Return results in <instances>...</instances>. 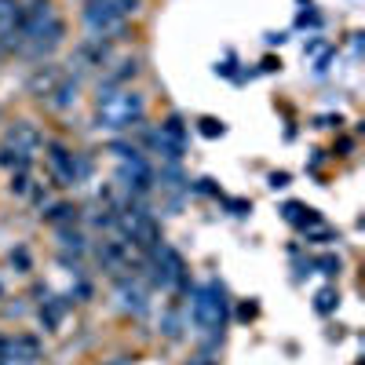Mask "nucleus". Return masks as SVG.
<instances>
[{
	"label": "nucleus",
	"instance_id": "obj_1",
	"mask_svg": "<svg viewBox=\"0 0 365 365\" xmlns=\"http://www.w3.org/2000/svg\"><path fill=\"white\" fill-rule=\"evenodd\" d=\"M143 117H146V96L139 88H117L110 96L96 99V120L106 132L135 128V125H143Z\"/></svg>",
	"mask_w": 365,
	"mask_h": 365
},
{
	"label": "nucleus",
	"instance_id": "obj_2",
	"mask_svg": "<svg viewBox=\"0 0 365 365\" xmlns=\"http://www.w3.org/2000/svg\"><path fill=\"white\" fill-rule=\"evenodd\" d=\"M44 358L41 351V340L29 336V332H19V336H8V365L19 361V365H37Z\"/></svg>",
	"mask_w": 365,
	"mask_h": 365
},
{
	"label": "nucleus",
	"instance_id": "obj_3",
	"mask_svg": "<svg viewBox=\"0 0 365 365\" xmlns=\"http://www.w3.org/2000/svg\"><path fill=\"white\" fill-rule=\"evenodd\" d=\"M41 143H44V139H41V132H37L34 125H29V120H19V125L8 132V146H15L22 158H34V150H37Z\"/></svg>",
	"mask_w": 365,
	"mask_h": 365
},
{
	"label": "nucleus",
	"instance_id": "obj_4",
	"mask_svg": "<svg viewBox=\"0 0 365 365\" xmlns=\"http://www.w3.org/2000/svg\"><path fill=\"white\" fill-rule=\"evenodd\" d=\"M285 220L292 223V227H299V230H314V227H322V216L314 208H307V205H299V201H289L285 208Z\"/></svg>",
	"mask_w": 365,
	"mask_h": 365
},
{
	"label": "nucleus",
	"instance_id": "obj_5",
	"mask_svg": "<svg viewBox=\"0 0 365 365\" xmlns=\"http://www.w3.org/2000/svg\"><path fill=\"white\" fill-rule=\"evenodd\" d=\"M77 91H81V84H77L73 77L55 81V88L48 91V96H51V106H55V110H70V106L77 103Z\"/></svg>",
	"mask_w": 365,
	"mask_h": 365
},
{
	"label": "nucleus",
	"instance_id": "obj_6",
	"mask_svg": "<svg viewBox=\"0 0 365 365\" xmlns=\"http://www.w3.org/2000/svg\"><path fill=\"white\" fill-rule=\"evenodd\" d=\"M77 205H70V201H58V205H51L48 212H44V223H51V227H58V223H77Z\"/></svg>",
	"mask_w": 365,
	"mask_h": 365
},
{
	"label": "nucleus",
	"instance_id": "obj_7",
	"mask_svg": "<svg viewBox=\"0 0 365 365\" xmlns=\"http://www.w3.org/2000/svg\"><path fill=\"white\" fill-rule=\"evenodd\" d=\"M55 88V66H41L37 73H34V81H29V91H34V96H48V91Z\"/></svg>",
	"mask_w": 365,
	"mask_h": 365
},
{
	"label": "nucleus",
	"instance_id": "obj_8",
	"mask_svg": "<svg viewBox=\"0 0 365 365\" xmlns=\"http://www.w3.org/2000/svg\"><path fill=\"white\" fill-rule=\"evenodd\" d=\"M336 307H340V292L332 289V285H329V289H322V292L314 296V311H318V314H332Z\"/></svg>",
	"mask_w": 365,
	"mask_h": 365
},
{
	"label": "nucleus",
	"instance_id": "obj_9",
	"mask_svg": "<svg viewBox=\"0 0 365 365\" xmlns=\"http://www.w3.org/2000/svg\"><path fill=\"white\" fill-rule=\"evenodd\" d=\"M120 296H125V307H132L135 314H146V296L132 289V282H120Z\"/></svg>",
	"mask_w": 365,
	"mask_h": 365
},
{
	"label": "nucleus",
	"instance_id": "obj_10",
	"mask_svg": "<svg viewBox=\"0 0 365 365\" xmlns=\"http://www.w3.org/2000/svg\"><path fill=\"white\" fill-rule=\"evenodd\" d=\"M55 234H58V245H63V249L84 252V234H81V230H73V227H58Z\"/></svg>",
	"mask_w": 365,
	"mask_h": 365
},
{
	"label": "nucleus",
	"instance_id": "obj_11",
	"mask_svg": "<svg viewBox=\"0 0 365 365\" xmlns=\"http://www.w3.org/2000/svg\"><path fill=\"white\" fill-rule=\"evenodd\" d=\"M161 132L172 135V139H182V143H187V125H182V117H179V113H168V117L161 120Z\"/></svg>",
	"mask_w": 365,
	"mask_h": 365
},
{
	"label": "nucleus",
	"instance_id": "obj_12",
	"mask_svg": "<svg viewBox=\"0 0 365 365\" xmlns=\"http://www.w3.org/2000/svg\"><path fill=\"white\" fill-rule=\"evenodd\" d=\"M8 190H11V197H26V194H29V172H26V168H15V172H11Z\"/></svg>",
	"mask_w": 365,
	"mask_h": 365
},
{
	"label": "nucleus",
	"instance_id": "obj_13",
	"mask_svg": "<svg viewBox=\"0 0 365 365\" xmlns=\"http://www.w3.org/2000/svg\"><path fill=\"white\" fill-rule=\"evenodd\" d=\"M113 11L128 22L132 15H139V11H143V0H113Z\"/></svg>",
	"mask_w": 365,
	"mask_h": 365
},
{
	"label": "nucleus",
	"instance_id": "obj_14",
	"mask_svg": "<svg viewBox=\"0 0 365 365\" xmlns=\"http://www.w3.org/2000/svg\"><path fill=\"white\" fill-rule=\"evenodd\" d=\"M314 267L325 274V278H340V267H344V263H340V256H322Z\"/></svg>",
	"mask_w": 365,
	"mask_h": 365
},
{
	"label": "nucleus",
	"instance_id": "obj_15",
	"mask_svg": "<svg viewBox=\"0 0 365 365\" xmlns=\"http://www.w3.org/2000/svg\"><path fill=\"white\" fill-rule=\"evenodd\" d=\"M161 332H165L168 340L179 336V311H165V318H161Z\"/></svg>",
	"mask_w": 365,
	"mask_h": 365
},
{
	"label": "nucleus",
	"instance_id": "obj_16",
	"mask_svg": "<svg viewBox=\"0 0 365 365\" xmlns=\"http://www.w3.org/2000/svg\"><path fill=\"white\" fill-rule=\"evenodd\" d=\"M197 125H201V135H208V139L223 135V120H216V117H201Z\"/></svg>",
	"mask_w": 365,
	"mask_h": 365
},
{
	"label": "nucleus",
	"instance_id": "obj_17",
	"mask_svg": "<svg viewBox=\"0 0 365 365\" xmlns=\"http://www.w3.org/2000/svg\"><path fill=\"white\" fill-rule=\"evenodd\" d=\"M227 208L234 212V216H249V212H252V205H249V201H241V197H230Z\"/></svg>",
	"mask_w": 365,
	"mask_h": 365
},
{
	"label": "nucleus",
	"instance_id": "obj_18",
	"mask_svg": "<svg viewBox=\"0 0 365 365\" xmlns=\"http://www.w3.org/2000/svg\"><path fill=\"white\" fill-rule=\"evenodd\" d=\"M311 241H314V245H329V241H340V234L336 230H318Z\"/></svg>",
	"mask_w": 365,
	"mask_h": 365
},
{
	"label": "nucleus",
	"instance_id": "obj_19",
	"mask_svg": "<svg viewBox=\"0 0 365 365\" xmlns=\"http://www.w3.org/2000/svg\"><path fill=\"white\" fill-rule=\"evenodd\" d=\"M270 187H274V190L289 187V172H274V175H270Z\"/></svg>",
	"mask_w": 365,
	"mask_h": 365
},
{
	"label": "nucleus",
	"instance_id": "obj_20",
	"mask_svg": "<svg viewBox=\"0 0 365 365\" xmlns=\"http://www.w3.org/2000/svg\"><path fill=\"white\" fill-rule=\"evenodd\" d=\"M11 263H19V267L26 270V267H29V256H26V252L19 249V252H11Z\"/></svg>",
	"mask_w": 365,
	"mask_h": 365
},
{
	"label": "nucleus",
	"instance_id": "obj_21",
	"mask_svg": "<svg viewBox=\"0 0 365 365\" xmlns=\"http://www.w3.org/2000/svg\"><path fill=\"white\" fill-rule=\"evenodd\" d=\"M263 70L274 73V70H282V58H263Z\"/></svg>",
	"mask_w": 365,
	"mask_h": 365
},
{
	"label": "nucleus",
	"instance_id": "obj_22",
	"mask_svg": "<svg viewBox=\"0 0 365 365\" xmlns=\"http://www.w3.org/2000/svg\"><path fill=\"white\" fill-rule=\"evenodd\" d=\"M88 4H96V0H88Z\"/></svg>",
	"mask_w": 365,
	"mask_h": 365
},
{
	"label": "nucleus",
	"instance_id": "obj_23",
	"mask_svg": "<svg viewBox=\"0 0 365 365\" xmlns=\"http://www.w3.org/2000/svg\"><path fill=\"white\" fill-rule=\"evenodd\" d=\"M0 117H4V110H0Z\"/></svg>",
	"mask_w": 365,
	"mask_h": 365
},
{
	"label": "nucleus",
	"instance_id": "obj_24",
	"mask_svg": "<svg viewBox=\"0 0 365 365\" xmlns=\"http://www.w3.org/2000/svg\"><path fill=\"white\" fill-rule=\"evenodd\" d=\"M0 55H4V51H0Z\"/></svg>",
	"mask_w": 365,
	"mask_h": 365
}]
</instances>
